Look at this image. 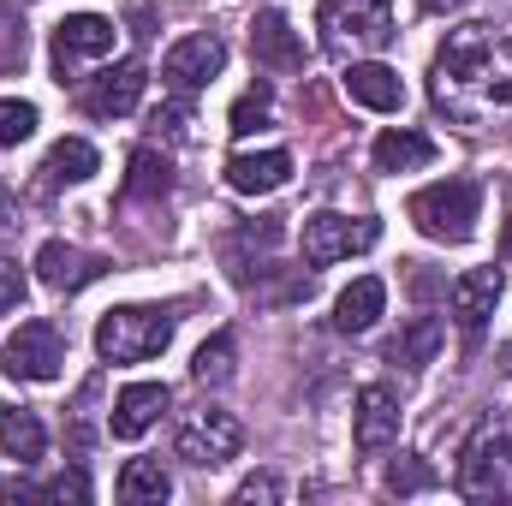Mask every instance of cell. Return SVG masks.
<instances>
[{
  "label": "cell",
  "instance_id": "cell-27",
  "mask_svg": "<svg viewBox=\"0 0 512 506\" xmlns=\"http://www.w3.org/2000/svg\"><path fill=\"white\" fill-rule=\"evenodd\" d=\"M268 114H274V96H268V84H256V90H245V96L233 102L227 126H233V137H251V131L268 126Z\"/></svg>",
  "mask_w": 512,
  "mask_h": 506
},
{
  "label": "cell",
  "instance_id": "cell-13",
  "mask_svg": "<svg viewBox=\"0 0 512 506\" xmlns=\"http://www.w3.org/2000/svg\"><path fill=\"white\" fill-rule=\"evenodd\" d=\"M501 268H471V274H459L453 280V292H447V304H453V322L465 328V334H483L489 328V316H495V304H501Z\"/></svg>",
  "mask_w": 512,
  "mask_h": 506
},
{
  "label": "cell",
  "instance_id": "cell-20",
  "mask_svg": "<svg viewBox=\"0 0 512 506\" xmlns=\"http://www.w3.org/2000/svg\"><path fill=\"white\" fill-rule=\"evenodd\" d=\"M0 453L18 465H36L48 453V429L30 405H0Z\"/></svg>",
  "mask_w": 512,
  "mask_h": 506
},
{
  "label": "cell",
  "instance_id": "cell-21",
  "mask_svg": "<svg viewBox=\"0 0 512 506\" xmlns=\"http://www.w3.org/2000/svg\"><path fill=\"white\" fill-rule=\"evenodd\" d=\"M376 173H417V167H429L435 161V143L423 137V131H405V126H393L376 137Z\"/></svg>",
  "mask_w": 512,
  "mask_h": 506
},
{
  "label": "cell",
  "instance_id": "cell-17",
  "mask_svg": "<svg viewBox=\"0 0 512 506\" xmlns=\"http://www.w3.org/2000/svg\"><path fill=\"white\" fill-rule=\"evenodd\" d=\"M346 96L370 114H399L405 108V78L382 60H352L346 66Z\"/></svg>",
  "mask_w": 512,
  "mask_h": 506
},
{
  "label": "cell",
  "instance_id": "cell-25",
  "mask_svg": "<svg viewBox=\"0 0 512 506\" xmlns=\"http://www.w3.org/2000/svg\"><path fill=\"white\" fill-rule=\"evenodd\" d=\"M167 185H173L167 155H155V149H131V173H126V197L131 203H155V197H167Z\"/></svg>",
  "mask_w": 512,
  "mask_h": 506
},
{
  "label": "cell",
  "instance_id": "cell-5",
  "mask_svg": "<svg viewBox=\"0 0 512 506\" xmlns=\"http://www.w3.org/2000/svg\"><path fill=\"white\" fill-rule=\"evenodd\" d=\"M477 209H483V191H477L471 179L423 185V191L405 203L411 227H417L423 239H435V245H465V239L477 233Z\"/></svg>",
  "mask_w": 512,
  "mask_h": 506
},
{
  "label": "cell",
  "instance_id": "cell-12",
  "mask_svg": "<svg viewBox=\"0 0 512 506\" xmlns=\"http://www.w3.org/2000/svg\"><path fill=\"white\" fill-rule=\"evenodd\" d=\"M251 60L268 72H304V36L292 30L286 12H256L251 18Z\"/></svg>",
  "mask_w": 512,
  "mask_h": 506
},
{
  "label": "cell",
  "instance_id": "cell-18",
  "mask_svg": "<svg viewBox=\"0 0 512 506\" xmlns=\"http://www.w3.org/2000/svg\"><path fill=\"white\" fill-rule=\"evenodd\" d=\"M292 179V155L286 149H239L233 161H227V185L239 191V197H268V191H280Z\"/></svg>",
  "mask_w": 512,
  "mask_h": 506
},
{
  "label": "cell",
  "instance_id": "cell-14",
  "mask_svg": "<svg viewBox=\"0 0 512 506\" xmlns=\"http://www.w3.org/2000/svg\"><path fill=\"white\" fill-rule=\"evenodd\" d=\"M36 274H42V286H54V292H84L90 280L108 274V262L90 256V251H78V245H66V239H48V245L36 251Z\"/></svg>",
  "mask_w": 512,
  "mask_h": 506
},
{
  "label": "cell",
  "instance_id": "cell-22",
  "mask_svg": "<svg viewBox=\"0 0 512 506\" xmlns=\"http://www.w3.org/2000/svg\"><path fill=\"white\" fill-rule=\"evenodd\" d=\"M96 167H102V155H96L84 137H60V143L48 149V161H42V179H48V185H84Z\"/></svg>",
  "mask_w": 512,
  "mask_h": 506
},
{
  "label": "cell",
  "instance_id": "cell-34",
  "mask_svg": "<svg viewBox=\"0 0 512 506\" xmlns=\"http://www.w3.org/2000/svg\"><path fill=\"white\" fill-rule=\"evenodd\" d=\"M18 298H24V274H18V262H6V256H0V316H6V310H18Z\"/></svg>",
  "mask_w": 512,
  "mask_h": 506
},
{
  "label": "cell",
  "instance_id": "cell-33",
  "mask_svg": "<svg viewBox=\"0 0 512 506\" xmlns=\"http://www.w3.org/2000/svg\"><path fill=\"white\" fill-rule=\"evenodd\" d=\"M233 501L239 506H274L280 501V477H268V471H256V477H245V483H239V495H233Z\"/></svg>",
  "mask_w": 512,
  "mask_h": 506
},
{
  "label": "cell",
  "instance_id": "cell-35",
  "mask_svg": "<svg viewBox=\"0 0 512 506\" xmlns=\"http://www.w3.org/2000/svg\"><path fill=\"white\" fill-rule=\"evenodd\" d=\"M18 233V209H12V191L0 185V239H12Z\"/></svg>",
  "mask_w": 512,
  "mask_h": 506
},
{
  "label": "cell",
  "instance_id": "cell-1",
  "mask_svg": "<svg viewBox=\"0 0 512 506\" xmlns=\"http://www.w3.org/2000/svg\"><path fill=\"white\" fill-rule=\"evenodd\" d=\"M429 96L447 120L483 131L495 120H512V42L489 24H459L435 48Z\"/></svg>",
  "mask_w": 512,
  "mask_h": 506
},
{
  "label": "cell",
  "instance_id": "cell-2",
  "mask_svg": "<svg viewBox=\"0 0 512 506\" xmlns=\"http://www.w3.org/2000/svg\"><path fill=\"white\" fill-rule=\"evenodd\" d=\"M173 328H179V316L161 304H120L96 322V352H102V364H149L173 346Z\"/></svg>",
  "mask_w": 512,
  "mask_h": 506
},
{
  "label": "cell",
  "instance_id": "cell-8",
  "mask_svg": "<svg viewBox=\"0 0 512 506\" xmlns=\"http://www.w3.org/2000/svg\"><path fill=\"white\" fill-rule=\"evenodd\" d=\"M221 66H227V42L215 30H191L161 54V84L173 96H197L209 78H221Z\"/></svg>",
  "mask_w": 512,
  "mask_h": 506
},
{
  "label": "cell",
  "instance_id": "cell-30",
  "mask_svg": "<svg viewBox=\"0 0 512 506\" xmlns=\"http://www.w3.org/2000/svg\"><path fill=\"white\" fill-rule=\"evenodd\" d=\"M155 131H161L167 143H185V137H191V108H185V96H173L167 108H155Z\"/></svg>",
  "mask_w": 512,
  "mask_h": 506
},
{
  "label": "cell",
  "instance_id": "cell-10",
  "mask_svg": "<svg viewBox=\"0 0 512 506\" xmlns=\"http://www.w3.org/2000/svg\"><path fill=\"white\" fill-rule=\"evenodd\" d=\"M382 239V227L376 221H364V215H334V209H322V215H310L304 221V262L310 268H328V262H340V256H358L370 251Z\"/></svg>",
  "mask_w": 512,
  "mask_h": 506
},
{
  "label": "cell",
  "instance_id": "cell-29",
  "mask_svg": "<svg viewBox=\"0 0 512 506\" xmlns=\"http://www.w3.org/2000/svg\"><path fill=\"white\" fill-rule=\"evenodd\" d=\"M24 137H36V102L0 96V149H18Z\"/></svg>",
  "mask_w": 512,
  "mask_h": 506
},
{
  "label": "cell",
  "instance_id": "cell-6",
  "mask_svg": "<svg viewBox=\"0 0 512 506\" xmlns=\"http://www.w3.org/2000/svg\"><path fill=\"white\" fill-rule=\"evenodd\" d=\"M120 48V24L102 12H66L54 24V78L60 84H84V66H102Z\"/></svg>",
  "mask_w": 512,
  "mask_h": 506
},
{
  "label": "cell",
  "instance_id": "cell-32",
  "mask_svg": "<svg viewBox=\"0 0 512 506\" xmlns=\"http://www.w3.org/2000/svg\"><path fill=\"white\" fill-rule=\"evenodd\" d=\"M42 501H90V477L84 471H60L54 483H42Z\"/></svg>",
  "mask_w": 512,
  "mask_h": 506
},
{
  "label": "cell",
  "instance_id": "cell-26",
  "mask_svg": "<svg viewBox=\"0 0 512 506\" xmlns=\"http://www.w3.org/2000/svg\"><path fill=\"white\" fill-rule=\"evenodd\" d=\"M191 376L203 381V387L233 381V334H209V340L197 346V358H191Z\"/></svg>",
  "mask_w": 512,
  "mask_h": 506
},
{
  "label": "cell",
  "instance_id": "cell-36",
  "mask_svg": "<svg viewBox=\"0 0 512 506\" xmlns=\"http://www.w3.org/2000/svg\"><path fill=\"white\" fill-rule=\"evenodd\" d=\"M417 6H423V12H435V18H441V12H453V6H459V0H417Z\"/></svg>",
  "mask_w": 512,
  "mask_h": 506
},
{
  "label": "cell",
  "instance_id": "cell-7",
  "mask_svg": "<svg viewBox=\"0 0 512 506\" xmlns=\"http://www.w3.org/2000/svg\"><path fill=\"white\" fill-rule=\"evenodd\" d=\"M239 447H245V429H239V417L221 411V405L191 411V417L179 423V435H173V453H179L185 465H197V471H215V465L239 459Z\"/></svg>",
  "mask_w": 512,
  "mask_h": 506
},
{
  "label": "cell",
  "instance_id": "cell-19",
  "mask_svg": "<svg viewBox=\"0 0 512 506\" xmlns=\"http://www.w3.org/2000/svg\"><path fill=\"white\" fill-rule=\"evenodd\" d=\"M382 310H387V286L376 274H358V280L334 298V328H340V334H370V328L382 322Z\"/></svg>",
  "mask_w": 512,
  "mask_h": 506
},
{
  "label": "cell",
  "instance_id": "cell-37",
  "mask_svg": "<svg viewBox=\"0 0 512 506\" xmlns=\"http://www.w3.org/2000/svg\"><path fill=\"white\" fill-rule=\"evenodd\" d=\"M507 256H512V221H507Z\"/></svg>",
  "mask_w": 512,
  "mask_h": 506
},
{
  "label": "cell",
  "instance_id": "cell-23",
  "mask_svg": "<svg viewBox=\"0 0 512 506\" xmlns=\"http://www.w3.org/2000/svg\"><path fill=\"white\" fill-rule=\"evenodd\" d=\"M441 340H447L441 316H411V322L399 328V340L387 346V364H429V358L441 352Z\"/></svg>",
  "mask_w": 512,
  "mask_h": 506
},
{
  "label": "cell",
  "instance_id": "cell-31",
  "mask_svg": "<svg viewBox=\"0 0 512 506\" xmlns=\"http://www.w3.org/2000/svg\"><path fill=\"white\" fill-rule=\"evenodd\" d=\"M12 66H24V24L0 6V72H12Z\"/></svg>",
  "mask_w": 512,
  "mask_h": 506
},
{
  "label": "cell",
  "instance_id": "cell-28",
  "mask_svg": "<svg viewBox=\"0 0 512 506\" xmlns=\"http://www.w3.org/2000/svg\"><path fill=\"white\" fill-rule=\"evenodd\" d=\"M441 477H435V465H423L417 453H399L393 465H387V489L393 495H423V489H435Z\"/></svg>",
  "mask_w": 512,
  "mask_h": 506
},
{
  "label": "cell",
  "instance_id": "cell-16",
  "mask_svg": "<svg viewBox=\"0 0 512 506\" xmlns=\"http://www.w3.org/2000/svg\"><path fill=\"white\" fill-rule=\"evenodd\" d=\"M393 435H399V393L382 387V381H370V387L358 393V411H352V441H358L364 453H382Z\"/></svg>",
  "mask_w": 512,
  "mask_h": 506
},
{
  "label": "cell",
  "instance_id": "cell-11",
  "mask_svg": "<svg viewBox=\"0 0 512 506\" xmlns=\"http://www.w3.org/2000/svg\"><path fill=\"white\" fill-rule=\"evenodd\" d=\"M143 84H149L143 60H114V66H102L96 84L84 90V114H96V120H126L131 108L143 102Z\"/></svg>",
  "mask_w": 512,
  "mask_h": 506
},
{
  "label": "cell",
  "instance_id": "cell-3",
  "mask_svg": "<svg viewBox=\"0 0 512 506\" xmlns=\"http://www.w3.org/2000/svg\"><path fill=\"white\" fill-rule=\"evenodd\" d=\"M316 30H322V48L340 54V60L376 54V48H387L399 36L393 30V0H322L316 6Z\"/></svg>",
  "mask_w": 512,
  "mask_h": 506
},
{
  "label": "cell",
  "instance_id": "cell-4",
  "mask_svg": "<svg viewBox=\"0 0 512 506\" xmlns=\"http://www.w3.org/2000/svg\"><path fill=\"white\" fill-rule=\"evenodd\" d=\"M459 495L465 501H512V423L489 417L459 447Z\"/></svg>",
  "mask_w": 512,
  "mask_h": 506
},
{
  "label": "cell",
  "instance_id": "cell-15",
  "mask_svg": "<svg viewBox=\"0 0 512 506\" xmlns=\"http://www.w3.org/2000/svg\"><path fill=\"white\" fill-rule=\"evenodd\" d=\"M161 411H167V381H131L108 411V429H114V441H137L161 423Z\"/></svg>",
  "mask_w": 512,
  "mask_h": 506
},
{
  "label": "cell",
  "instance_id": "cell-24",
  "mask_svg": "<svg viewBox=\"0 0 512 506\" xmlns=\"http://www.w3.org/2000/svg\"><path fill=\"white\" fill-rule=\"evenodd\" d=\"M173 495V477L161 471V459H131L126 471H120V501L131 506H161Z\"/></svg>",
  "mask_w": 512,
  "mask_h": 506
},
{
  "label": "cell",
  "instance_id": "cell-9",
  "mask_svg": "<svg viewBox=\"0 0 512 506\" xmlns=\"http://www.w3.org/2000/svg\"><path fill=\"white\" fill-rule=\"evenodd\" d=\"M0 370L12 381H54L66 370V340L54 322H18V334L0 346Z\"/></svg>",
  "mask_w": 512,
  "mask_h": 506
}]
</instances>
